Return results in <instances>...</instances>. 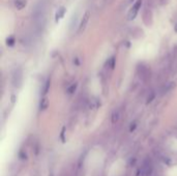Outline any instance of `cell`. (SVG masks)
<instances>
[{"label": "cell", "mask_w": 177, "mask_h": 176, "mask_svg": "<svg viewBox=\"0 0 177 176\" xmlns=\"http://www.w3.org/2000/svg\"><path fill=\"white\" fill-rule=\"evenodd\" d=\"M89 18H90V12H87L85 15L83 16V19H82L81 21V24H80L79 26V33H82V31H84V29L86 28V25L88 23V21H89Z\"/></svg>", "instance_id": "5b68a950"}, {"label": "cell", "mask_w": 177, "mask_h": 176, "mask_svg": "<svg viewBox=\"0 0 177 176\" xmlns=\"http://www.w3.org/2000/svg\"><path fill=\"white\" fill-rule=\"evenodd\" d=\"M14 42H15V38H14V36H10V38H8L6 39V44L8 46H13Z\"/></svg>", "instance_id": "ac0fdd59"}, {"label": "cell", "mask_w": 177, "mask_h": 176, "mask_svg": "<svg viewBox=\"0 0 177 176\" xmlns=\"http://www.w3.org/2000/svg\"><path fill=\"white\" fill-rule=\"evenodd\" d=\"M77 86H78V84H77V83H74V84H72V85H70V86L68 87L67 89H66V92L68 93V94H73V93L76 91Z\"/></svg>", "instance_id": "9a60e30c"}, {"label": "cell", "mask_w": 177, "mask_h": 176, "mask_svg": "<svg viewBox=\"0 0 177 176\" xmlns=\"http://www.w3.org/2000/svg\"><path fill=\"white\" fill-rule=\"evenodd\" d=\"M107 64H108V66H109L110 70H113L114 66H115V57H114V56H112V57H111L109 60H108Z\"/></svg>", "instance_id": "2e32d148"}, {"label": "cell", "mask_w": 177, "mask_h": 176, "mask_svg": "<svg viewBox=\"0 0 177 176\" xmlns=\"http://www.w3.org/2000/svg\"><path fill=\"white\" fill-rule=\"evenodd\" d=\"M50 84H51V81H50V79H48L47 81H46V83L44 84V88H42V95H46L48 93V91H49V89H50Z\"/></svg>", "instance_id": "7c38bea8"}, {"label": "cell", "mask_w": 177, "mask_h": 176, "mask_svg": "<svg viewBox=\"0 0 177 176\" xmlns=\"http://www.w3.org/2000/svg\"><path fill=\"white\" fill-rule=\"evenodd\" d=\"M137 72H138V75L140 76V78H141L144 82H147V81L150 80L151 70H149V67L146 66V65H144V64L138 65Z\"/></svg>", "instance_id": "6da1fadb"}, {"label": "cell", "mask_w": 177, "mask_h": 176, "mask_svg": "<svg viewBox=\"0 0 177 176\" xmlns=\"http://www.w3.org/2000/svg\"><path fill=\"white\" fill-rule=\"evenodd\" d=\"M136 126H137V123H136V122H134V123L131 124V127H130V130H131V132H133V130L136 129Z\"/></svg>", "instance_id": "ffe728a7"}, {"label": "cell", "mask_w": 177, "mask_h": 176, "mask_svg": "<svg viewBox=\"0 0 177 176\" xmlns=\"http://www.w3.org/2000/svg\"><path fill=\"white\" fill-rule=\"evenodd\" d=\"M23 81V73L21 69H16L13 73V77H11V83H13L14 87H21Z\"/></svg>", "instance_id": "7a4b0ae2"}, {"label": "cell", "mask_w": 177, "mask_h": 176, "mask_svg": "<svg viewBox=\"0 0 177 176\" xmlns=\"http://www.w3.org/2000/svg\"><path fill=\"white\" fill-rule=\"evenodd\" d=\"M119 117H120V112H119V110H115V111H113L112 117H111L112 123H116L117 121L119 120Z\"/></svg>", "instance_id": "30bf717a"}, {"label": "cell", "mask_w": 177, "mask_h": 176, "mask_svg": "<svg viewBox=\"0 0 177 176\" xmlns=\"http://www.w3.org/2000/svg\"><path fill=\"white\" fill-rule=\"evenodd\" d=\"M151 173H152V165L149 158H146L140 169V174L141 176H150Z\"/></svg>", "instance_id": "3957f363"}, {"label": "cell", "mask_w": 177, "mask_h": 176, "mask_svg": "<svg viewBox=\"0 0 177 176\" xmlns=\"http://www.w3.org/2000/svg\"><path fill=\"white\" fill-rule=\"evenodd\" d=\"M48 106H49V100H48V98L44 96L41 100V102H39V110L41 111H45L48 108Z\"/></svg>", "instance_id": "52a82bcc"}, {"label": "cell", "mask_w": 177, "mask_h": 176, "mask_svg": "<svg viewBox=\"0 0 177 176\" xmlns=\"http://www.w3.org/2000/svg\"><path fill=\"white\" fill-rule=\"evenodd\" d=\"M22 42L24 45H26V46H30V45H32V42H33L32 36H31L30 34H25L24 38H22Z\"/></svg>", "instance_id": "ba28073f"}, {"label": "cell", "mask_w": 177, "mask_h": 176, "mask_svg": "<svg viewBox=\"0 0 177 176\" xmlns=\"http://www.w3.org/2000/svg\"><path fill=\"white\" fill-rule=\"evenodd\" d=\"M64 13H65V8L64 7H60L58 10V12L56 13V21H58L59 19H61L62 17L64 16Z\"/></svg>", "instance_id": "5bb4252c"}, {"label": "cell", "mask_w": 177, "mask_h": 176, "mask_svg": "<svg viewBox=\"0 0 177 176\" xmlns=\"http://www.w3.org/2000/svg\"><path fill=\"white\" fill-rule=\"evenodd\" d=\"M174 87V83L173 82H169V83H165L163 85L162 89H161V93L162 94H165V93H168L170 90H172Z\"/></svg>", "instance_id": "8992f818"}, {"label": "cell", "mask_w": 177, "mask_h": 176, "mask_svg": "<svg viewBox=\"0 0 177 176\" xmlns=\"http://www.w3.org/2000/svg\"><path fill=\"white\" fill-rule=\"evenodd\" d=\"M155 93L153 92V91H151V92L149 93V95H148V98H147V104L151 103V102L155 100Z\"/></svg>", "instance_id": "e0dca14e"}, {"label": "cell", "mask_w": 177, "mask_h": 176, "mask_svg": "<svg viewBox=\"0 0 177 176\" xmlns=\"http://www.w3.org/2000/svg\"><path fill=\"white\" fill-rule=\"evenodd\" d=\"M174 31H175V32H177V22L175 23V25H174Z\"/></svg>", "instance_id": "44dd1931"}, {"label": "cell", "mask_w": 177, "mask_h": 176, "mask_svg": "<svg viewBox=\"0 0 177 176\" xmlns=\"http://www.w3.org/2000/svg\"><path fill=\"white\" fill-rule=\"evenodd\" d=\"M138 10H137V8H135L133 6L132 10L128 12V15H127V19L128 20H134L136 18V16H137V14H138Z\"/></svg>", "instance_id": "8fae6325"}, {"label": "cell", "mask_w": 177, "mask_h": 176, "mask_svg": "<svg viewBox=\"0 0 177 176\" xmlns=\"http://www.w3.org/2000/svg\"><path fill=\"white\" fill-rule=\"evenodd\" d=\"M26 4H27V2H26V0H16L15 1V6L17 10H23L25 6H26Z\"/></svg>", "instance_id": "9c48e42d"}, {"label": "cell", "mask_w": 177, "mask_h": 176, "mask_svg": "<svg viewBox=\"0 0 177 176\" xmlns=\"http://www.w3.org/2000/svg\"><path fill=\"white\" fill-rule=\"evenodd\" d=\"M142 18H143V22L146 26H151L153 19H152V12L150 10H148L147 7L144 8L143 13H142Z\"/></svg>", "instance_id": "277c9868"}, {"label": "cell", "mask_w": 177, "mask_h": 176, "mask_svg": "<svg viewBox=\"0 0 177 176\" xmlns=\"http://www.w3.org/2000/svg\"><path fill=\"white\" fill-rule=\"evenodd\" d=\"M141 5H142V0H137V2L134 4V7L137 8V10H139V8L141 7Z\"/></svg>", "instance_id": "d6986e66"}, {"label": "cell", "mask_w": 177, "mask_h": 176, "mask_svg": "<svg viewBox=\"0 0 177 176\" xmlns=\"http://www.w3.org/2000/svg\"><path fill=\"white\" fill-rule=\"evenodd\" d=\"M101 103H99V101L96 100V98H93V100H91L89 102V108L90 109H95V108H98Z\"/></svg>", "instance_id": "4fadbf2b"}]
</instances>
